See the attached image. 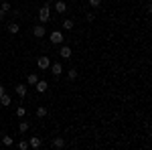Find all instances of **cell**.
I'll use <instances>...</instances> for the list:
<instances>
[{
    "label": "cell",
    "mask_w": 152,
    "mask_h": 150,
    "mask_svg": "<svg viewBox=\"0 0 152 150\" xmlns=\"http://www.w3.org/2000/svg\"><path fill=\"white\" fill-rule=\"evenodd\" d=\"M49 18H51V8H49V4H45V6L39 10V20H41V23H47Z\"/></svg>",
    "instance_id": "obj_1"
},
{
    "label": "cell",
    "mask_w": 152,
    "mask_h": 150,
    "mask_svg": "<svg viewBox=\"0 0 152 150\" xmlns=\"http://www.w3.org/2000/svg\"><path fill=\"white\" fill-rule=\"evenodd\" d=\"M63 41H65V37H63L61 31H53V33H51V43H53V45H61Z\"/></svg>",
    "instance_id": "obj_2"
},
{
    "label": "cell",
    "mask_w": 152,
    "mask_h": 150,
    "mask_svg": "<svg viewBox=\"0 0 152 150\" xmlns=\"http://www.w3.org/2000/svg\"><path fill=\"white\" fill-rule=\"evenodd\" d=\"M49 65H51V61H49V57H45V55L37 59V67H39V69L45 71V69H49Z\"/></svg>",
    "instance_id": "obj_3"
},
{
    "label": "cell",
    "mask_w": 152,
    "mask_h": 150,
    "mask_svg": "<svg viewBox=\"0 0 152 150\" xmlns=\"http://www.w3.org/2000/svg\"><path fill=\"white\" fill-rule=\"evenodd\" d=\"M33 35H35L37 39H43V37L47 35V31H45V26H43V24H37L35 29H33Z\"/></svg>",
    "instance_id": "obj_4"
},
{
    "label": "cell",
    "mask_w": 152,
    "mask_h": 150,
    "mask_svg": "<svg viewBox=\"0 0 152 150\" xmlns=\"http://www.w3.org/2000/svg\"><path fill=\"white\" fill-rule=\"evenodd\" d=\"M49 67H51V73H53L55 77H59V75L63 73V65H61V63H53V65H49Z\"/></svg>",
    "instance_id": "obj_5"
},
{
    "label": "cell",
    "mask_w": 152,
    "mask_h": 150,
    "mask_svg": "<svg viewBox=\"0 0 152 150\" xmlns=\"http://www.w3.org/2000/svg\"><path fill=\"white\" fill-rule=\"evenodd\" d=\"M35 85H37V91H39V93H45V91H47V87H49V83L45 79H39Z\"/></svg>",
    "instance_id": "obj_6"
},
{
    "label": "cell",
    "mask_w": 152,
    "mask_h": 150,
    "mask_svg": "<svg viewBox=\"0 0 152 150\" xmlns=\"http://www.w3.org/2000/svg\"><path fill=\"white\" fill-rule=\"evenodd\" d=\"M55 10H57L59 14H63V12L67 10V4H65L63 0H57V2H55Z\"/></svg>",
    "instance_id": "obj_7"
},
{
    "label": "cell",
    "mask_w": 152,
    "mask_h": 150,
    "mask_svg": "<svg viewBox=\"0 0 152 150\" xmlns=\"http://www.w3.org/2000/svg\"><path fill=\"white\" fill-rule=\"evenodd\" d=\"M6 29H8V33H10V35H16V33L20 31L18 23H8V26H6Z\"/></svg>",
    "instance_id": "obj_8"
},
{
    "label": "cell",
    "mask_w": 152,
    "mask_h": 150,
    "mask_svg": "<svg viewBox=\"0 0 152 150\" xmlns=\"http://www.w3.org/2000/svg\"><path fill=\"white\" fill-rule=\"evenodd\" d=\"M16 93H18V97H20V100H24V95H26V85H24V83L16 85Z\"/></svg>",
    "instance_id": "obj_9"
},
{
    "label": "cell",
    "mask_w": 152,
    "mask_h": 150,
    "mask_svg": "<svg viewBox=\"0 0 152 150\" xmlns=\"http://www.w3.org/2000/svg\"><path fill=\"white\" fill-rule=\"evenodd\" d=\"M59 55H61L63 59H69V57H71V47H61Z\"/></svg>",
    "instance_id": "obj_10"
},
{
    "label": "cell",
    "mask_w": 152,
    "mask_h": 150,
    "mask_svg": "<svg viewBox=\"0 0 152 150\" xmlns=\"http://www.w3.org/2000/svg\"><path fill=\"white\" fill-rule=\"evenodd\" d=\"M37 81H39V75H37V73H31V75L26 77V83H28V85H35Z\"/></svg>",
    "instance_id": "obj_11"
},
{
    "label": "cell",
    "mask_w": 152,
    "mask_h": 150,
    "mask_svg": "<svg viewBox=\"0 0 152 150\" xmlns=\"http://www.w3.org/2000/svg\"><path fill=\"white\" fill-rule=\"evenodd\" d=\"M65 146V140L63 138H55L53 140V148H63Z\"/></svg>",
    "instance_id": "obj_12"
},
{
    "label": "cell",
    "mask_w": 152,
    "mask_h": 150,
    "mask_svg": "<svg viewBox=\"0 0 152 150\" xmlns=\"http://www.w3.org/2000/svg\"><path fill=\"white\" fill-rule=\"evenodd\" d=\"M12 102H10V95H6V93H4V95H2V97H0V105H10Z\"/></svg>",
    "instance_id": "obj_13"
},
{
    "label": "cell",
    "mask_w": 152,
    "mask_h": 150,
    "mask_svg": "<svg viewBox=\"0 0 152 150\" xmlns=\"http://www.w3.org/2000/svg\"><path fill=\"white\" fill-rule=\"evenodd\" d=\"M12 142H14L12 136H4V134H2V144H4V146H12Z\"/></svg>",
    "instance_id": "obj_14"
},
{
    "label": "cell",
    "mask_w": 152,
    "mask_h": 150,
    "mask_svg": "<svg viewBox=\"0 0 152 150\" xmlns=\"http://www.w3.org/2000/svg\"><path fill=\"white\" fill-rule=\"evenodd\" d=\"M45 116H47V108H43V105L37 108V118H45Z\"/></svg>",
    "instance_id": "obj_15"
},
{
    "label": "cell",
    "mask_w": 152,
    "mask_h": 150,
    "mask_svg": "<svg viewBox=\"0 0 152 150\" xmlns=\"http://www.w3.org/2000/svg\"><path fill=\"white\" fill-rule=\"evenodd\" d=\"M28 146H31V148H39V146H41V138H33L28 142Z\"/></svg>",
    "instance_id": "obj_16"
},
{
    "label": "cell",
    "mask_w": 152,
    "mask_h": 150,
    "mask_svg": "<svg viewBox=\"0 0 152 150\" xmlns=\"http://www.w3.org/2000/svg\"><path fill=\"white\" fill-rule=\"evenodd\" d=\"M63 29H65V31H71V29H73V20H71V18L63 20Z\"/></svg>",
    "instance_id": "obj_17"
},
{
    "label": "cell",
    "mask_w": 152,
    "mask_h": 150,
    "mask_svg": "<svg viewBox=\"0 0 152 150\" xmlns=\"http://www.w3.org/2000/svg\"><path fill=\"white\" fill-rule=\"evenodd\" d=\"M24 114H26L24 105H18V108H16V116H18V118H24Z\"/></svg>",
    "instance_id": "obj_18"
},
{
    "label": "cell",
    "mask_w": 152,
    "mask_h": 150,
    "mask_svg": "<svg viewBox=\"0 0 152 150\" xmlns=\"http://www.w3.org/2000/svg\"><path fill=\"white\" fill-rule=\"evenodd\" d=\"M18 130H20V132H26V130H28V122H20V126H18Z\"/></svg>",
    "instance_id": "obj_19"
},
{
    "label": "cell",
    "mask_w": 152,
    "mask_h": 150,
    "mask_svg": "<svg viewBox=\"0 0 152 150\" xmlns=\"http://www.w3.org/2000/svg\"><path fill=\"white\" fill-rule=\"evenodd\" d=\"M67 77H69V79H75V77H77V71H75V69H69Z\"/></svg>",
    "instance_id": "obj_20"
},
{
    "label": "cell",
    "mask_w": 152,
    "mask_h": 150,
    "mask_svg": "<svg viewBox=\"0 0 152 150\" xmlns=\"http://www.w3.org/2000/svg\"><path fill=\"white\" fill-rule=\"evenodd\" d=\"M18 148H20V150H26V148H28V144H26V140H20V142H18Z\"/></svg>",
    "instance_id": "obj_21"
},
{
    "label": "cell",
    "mask_w": 152,
    "mask_h": 150,
    "mask_svg": "<svg viewBox=\"0 0 152 150\" xmlns=\"http://www.w3.org/2000/svg\"><path fill=\"white\" fill-rule=\"evenodd\" d=\"M0 8H2L4 12H8V10H10V4H8V2H2V4H0Z\"/></svg>",
    "instance_id": "obj_22"
},
{
    "label": "cell",
    "mask_w": 152,
    "mask_h": 150,
    "mask_svg": "<svg viewBox=\"0 0 152 150\" xmlns=\"http://www.w3.org/2000/svg\"><path fill=\"white\" fill-rule=\"evenodd\" d=\"M102 4V0H89V6H94V8H97Z\"/></svg>",
    "instance_id": "obj_23"
},
{
    "label": "cell",
    "mask_w": 152,
    "mask_h": 150,
    "mask_svg": "<svg viewBox=\"0 0 152 150\" xmlns=\"http://www.w3.org/2000/svg\"><path fill=\"white\" fill-rule=\"evenodd\" d=\"M4 16H6V12H4V10H2V8H0V20H2Z\"/></svg>",
    "instance_id": "obj_24"
},
{
    "label": "cell",
    "mask_w": 152,
    "mask_h": 150,
    "mask_svg": "<svg viewBox=\"0 0 152 150\" xmlns=\"http://www.w3.org/2000/svg\"><path fill=\"white\" fill-rule=\"evenodd\" d=\"M4 95V85H0V97Z\"/></svg>",
    "instance_id": "obj_25"
},
{
    "label": "cell",
    "mask_w": 152,
    "mask_h": 150,
    "mask_svg": "<svg viewBox=\"0 0 152 150\" xmlns=\"http://www.w3.org/2000/svg\"><path fill=\"white\" fill-rule=\"evenodd\" d=\"M0 138H2V130H0Z\"/></svg>",
    "instance_id": "obj_26"
}]
</instances>
